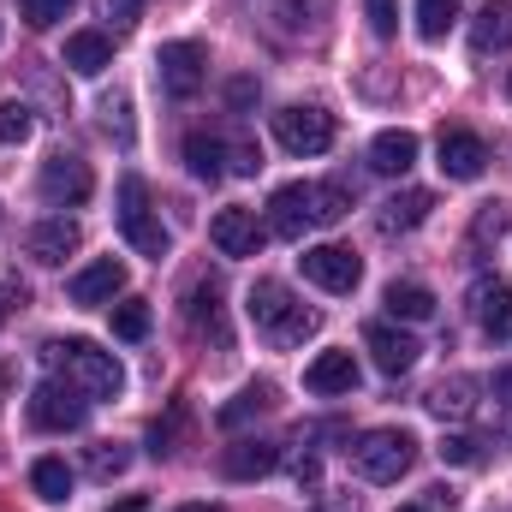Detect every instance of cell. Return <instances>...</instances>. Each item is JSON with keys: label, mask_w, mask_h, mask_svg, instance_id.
I'll use <instances>...</instances> for the list:
<instances>
[{"label": "cell", "mask_w": 512, "mask_h": 512, "mask_svg": "<svg viewBox=\"0 0 512 512\" xmlns=\"http://www.w3.org/2000/svg\"><path fill=\"white\" fill-rule=\"evenodd\" d=\"M0 405H6V376H0Z\"/></svg>", "instance_id": "46"}, {"label": "cell", "mask_w": 512, "mask_h": 512, "mask_svg": "<svg viewBox=\"0 0 512 512\" xmlns=\"http://www.w3.org/2000/svg\"><path fill=\"white\" fill-rule=\"evenodd\" d=\"M185 167L215 185V179L233 173V143H221V137H209V131H191V137H185Z\"/></svg>", "instance_id": "19"}, {"label": "cell", "mask_w": 512, "mask_h": 512, "mask_svg": "<svg viewBox=\"0 0 512 512\" xmlns=\"http://www.w3.org/2000/svg\"><path fill=\"white\" fill-rule=\"evenodd\" d=\"M30 489H36L42 501H66V495H72V471H66V459H36V465H30Z\"/></svg>", "instance_id": "27"}, {"label": "cell", "mask_w": 512, "mask_h": 512, "mask_svg": "<svg viewBox=\"0 0 512 512\" xmlns=\"http://www.w3.org/2000/svg\"><path fill=\"white\" fill-rule=\"evenodd\" d=\"M399 512H423V507H399Z\"/></svg>", "instance_id": "47"}, {"label": "cell", "mask_w": 512, "mask_h": 512, "mask_svg": "<svg viewBox=\"0 0 512 512\" xmlns=\"http://www.w3.org/2000/svg\"><path fill=\"white\" fill-rule=\"evenodd\" d=\"M114 334H120V340H143V334H149V304H143V298L114 304Z\"/></svg>", "instance_id": "33"}, {"label": "cell", "mask_w": 512, "mask_h": 512, "mask_svg": "<svg viewBox=\"0 0 512 512\" xmlns=\"http://www.w3.org/2000/svg\"><path fill=\"white\" fill-rule=\"evenodd\" d=\"M108 512H149V501H143V495H126V501H114Z\"/></svg>", "instance_id": "43"}, {"label": "cell", "mask_w": 512, "mask_h": 512, "mask_svg": "<svg viewBox=\"0 0 512 512\" xmlns=\"http://www.w3.org/2000/svg\"><path fill=\"white\" fill-rule=\"evenodd\" d=\"M382 304H387V316H399V322H429L435 316V292L417 286V280H393Z\"/></svg>", "instance_id": "26"}, {"label": "cell", "mask_w": 512, "mask_h": 512, "mask_svg": "<svg viewBox=\"0 0 512 512\" xmlns=\"http://www.w3.org/2000/svg\"><path fill=\"white\" fill-rule=\"evenodd\" d=\"M84 465H90V477H102V483H114L120 471L131 465V453L120 447V441H96L90 453H84Z\"/></svg>", "instance_id": "31"}, {"label": "cell", "mask_w": 512, "mask_h": 512, "mask_svg": "<svg viewBox=\"0 0 512 512\" xmlns=\"http://www.w3.org/2000/svg\"><path fill=\"white\" fill-rule=\"evenodd\" d=\"M36 185H42V197H48L54 209H78V203L96 191V173H90V161H78V155H48Z\"/></svg>", "instance_id": "9"}, {"label": "cell", "mask_w": 512, "mask_h": 512, "mask_svg": "<svg viewBox=\"0 0 512 512\" xmlns=\"http://www.w3.org/2000/svg\"><path fill=\"white\" fill-rule=\"evenodd\" d=\"M352 215V191L346 185H280L268 197V227L280 239H304L310 227H340Z\"/></svg>", "instance_id": "1"}, {"label": "cell", "mask_w": 512, "mask_h": 512, "mask_svg": "<svg viewBox=\"0 0 512 512\" xmlns=\"http://www.w3.org/2000/svg\"><path fill=\"white\" fill-rule=\"evenodd\" d=\"M364 12H370V30L376 36H393L399 30V0H364Z\"/></svg>", "instance_id": "35"}, {"label": "cell", "mask_w": 512, "mask_h": 512, "mask_svg": "<svg viewBox=\"0 0 512 512\" xmlns=\"http://www.w3.org/2000/svg\"><path fill=\"white\" fill-rule=\"evenodd\" d=\"M137 12H143V0H108V18H114L120 30H131V24H137Z\"/></svg>", "instance_id": "40"}, {"label": "cell", "mask_w": 512, "mask_h": 512, "mask_svg": "<svg viewBox=\"0 0 512 512\" xmlns=\"http://www.w3.org/2000/svg\"><path fill=\"white\" fill-rule=\"evenodd\" d=\"M417 459V435L411 429H370L352 441V465L364 483H399Z\"/></svg>", "instance_id": "4"}, {"label": "cell", "mask_w": 512, "mask_h": 512, "mask_svg": "<svg viewBox=\"0 0 512 512\" xmlns=\"http://www.w3.org/2000/svg\"><path fill=\"white\" fill-rule=\"evenodd\" d=\"M155 72H161V90H167L173 102H191V96L203 90V78H209V54H203L197 42H167V48L155 54Z\"/></svg>", "instance_id": "8"}, {"label": "cell", "mask_w": 512, "mask_h": 512, "mask_svg": "<svg viewBox=\"0 0 512 512\" xmlns=\"http://www.w3.org/2000/svg\"><path fill=\"white\" fill-rule=\"evenodd\" d=\"M364 346H370V358H376V370H382V376H411V370H417V358H423V346H417L405 328H393V322H370Z\"/></svg>", "instance_id": "13"}, {"label": "cell", "mask_w": 512, "mask_h": 512, "mask_svg": "<svg viewBox=\"0 0 512 512\" xmlns=\"http://www.w3.org/2000/svg\"><path fill=\"white\" fill-rule=\"evenodd\" d=\"M185 423H191V411H185V405H173L167 417H155V423H149V453H155V459H161V453H173V447H179V435H185Z\"/></svg>", "instance_id": "30"}, {"label": "cell", "mask_w": 512, "mask_h": 512, "mask_svg": "<svg viewBox=\"0 0 512 512\" xmlns=\"http://www.w3.org/2000/svg\"><path fill=\"white\" fill-rule=\"evenodd\" d=\"M495 399H501V411H507V423H512V364L495 376Z\"/></svg>", "instance_id": "42"}, {"label": "cell", "mask_w": 512, "mask_h": 512, "mask_svg": "<svg viewBox=\"0 0 512 512\" xmlns=\"http://www.w3.org/2000/svg\"><path fill=\"white\" fill-rule=\"evenodd\" d=\"M298 268H304V280H316L322 292H352V286L364 280V262L346 251V245H316V251L298 256Z\"/></svg>", "instance_id": "10"}, {"label": "cell", "mask_w": 512, "mask_h": 512, "mask_svg": "<svg viewBox=\"0 0 512 512\" xmlns=\"http://www.w3.org/2000/svg\"><path fill=\"white\" fill-rule=\"evenodd\" d=\"M18 12H24V24L48 30V24H60V18L72 12V0H18Z\"/></svg>", "instance_id": "34"}, {"label": "cell", "mask_w": 512, "mask_h": 512, "mask_svg": "<svg viewBox=\"0 0 512 512\" xmlns=\"http://www.w3.org/2000/svg\"><path fill=\"white\" fill-rule=\"evenodd\" d=\"M304 387H310V393H352V387H358V358H352V352H322V358L304 370Z\"/></svg>", "instance_id": "21"}, {"label": "cell", "mask_w": 512, "mask_h": 512, "mask_svg": "<svg viewBox=\"0 0 512 512\" xmlns=\"http://www.w3.org/2000/svg\"><path fill=\"white\" fill-rule=\"evenodd\" d=\"M108 131H120V137H131V126H126V96H108Z\"/></svg>", "instance_id": "41"}, {"label": "cell", "mask_w": 512, "mask_h": 512, "mask_svg": "<svg viewBox=\"0 0 512 512\" xmlns=\"http://www.w3.org/2000/svg\"><path fill=\"white\" fill-rule=\"evenodd\" d=\"M245 316H251L274 346H298L304 334H316V310H304L280 280H256L251 298H245Z\"/></svg>", "instance_id": "3"}, {"label": "cell", "mask_w": 512, "mask_h": 512, "mask_svg": "<svg viewBox=\"0 0 512 512\" xmlns=\"http://www.w3.org/2000/svg\"><path fill=\"white\" fill-rule=\"evenodd\" d=\"M42 358H48V370H60V382H72L84 399H120L126 393L120 358L102 352L96 340H48Z\"/></svg>", "instance_id": "2"}, {"label": "cell", "mask_w": 512, "mask_h": 512, "mask_svg": "<svg viewBox=\"0 0 512 512\" xmlns=\"http://www.w3.org/2000/svg\"><path fill=\"white\" fill-rule=\"evenodd\" d=\"M120 292H126V262H114V256H102V262L78 268V274H72V286H66V298H72V304H84V310L114 304Z\"/></svg>", "instance_id": "14"}, {"label": "cell", "mask_w": 512, "mask_h": 512, "mask_svg": "<svg viewBox=\"0 0 512 512\" xmlns=\"http://www.w3.org/2000/svg\"><path fill=\"white\" fill-rule=\"evenodd\" d=\"M501 233H507V209H501V203H489V209L477 215V239H501Z\"/></svg>", "instance_id": "38"}, {"label": "cell", "mask_w": 512, "mask_h": 512, "mask_svg": "<svg viewBox=\"0 0 512 512\" xmlns=\"http://www.w3.org/2000/svg\"><path fill=\"white\" fill-rule=\"evenodd\" d=\"M435 167L447 173V179H483V167H489V149H483V137L465 126H441V137H435Z\"/></svg>", "instance_id": "11"}, {"label": "cell", "mask_w": 512, "mask_h": 512, "mask_svg": "<svg viewBox=\"0 0 512 512\" xmlns=\"http://www.w3.org/2000/svg\"><path fill=\"white\" fill-rule=\"evenodd\" d=\"M370 167H376V173H411V167H417V131H405V126L382 131V137L370 143Z\"/></svg>", "instance_id": "22"}, {"label": "cell", "mask_w": 512, "mask_h": 512, "mask_svg": "<svg viewBox=\"0 0 512 512\" xmlns=\"http://www.w3.org/2000/svg\"><path fill=\"white\" fill-rule=\"evenodd\" d=\"M78 245H84V233H78V221H72V215H48V221H36V227H30V239H24V251L36 256L42 268H60Z\"/></svg>", "instance_id": "16"}, {"label": "cell", "mask_w": 512, "mask_h": 512, "mask_svg": "<svg viewBox=\"0 0 512 512\" xmlns=\"http://www.w3.org/2000/svg\"><path fill=\"white\" fill-rule=\"evenodd\" d=\"M274 137L286 155H322L334 143V114L316 108V102H298V108H280L274 114Z\"/></svg>", "instance_id": "6"}, {"label": "cell", "mask_w": 512, "mask_h": 512, "mask_svg": "<svg viewBox=\"0 0 512 512\" xmlns=\"http://www.w3.org/2000/svg\"><path fill=\"white\" fill-rule=\"evenodd\" d=\"M471 48L477 54H507L512 48V0H489L471 24Z\"/></svg>", "instance_id": "20"}, {"label": "cell", "mask_w": 512, "mask_h": 512, "mask_svg": "<svg viewBox=\"0 0 512 512\" xmlns=\"http://www.w3.org/2000/svg\"><path fill=\"white\" fill-rule=\"evenodd\" d=\"M268 405H274V387H268V382H251L245 393H239V399H233V405H221V423H227V429H239L245 417L268 411Z\"/></svg>", "instance_id": "29"}, {"label": "cell", "mask_w": 512, "mask_h": 512, "mask_svg": "<svg viewBox=\"0 0 512 512\" xmlns=\"http://www.w3.org/2000/svg\"><path fill=\"white\" fill-rule=\"evenodd\" d=\"M441 459H447V465H477V441H471V435H447V441H441Z\"/></svg>", "instance_id": "36"}, {"label": "cell", "mask_w": 512, "mask_h": 512, "mask_svg": "<svg viewBox=\"0 0 512 512\" xmlns=\"http://www.w3.org/2000/svg\"><path fill=\"white\" fill-rule=\"evenodd\" d=\"M507 96H512V78H507Z\"/></svg>", "instance_id": "48"}, {"label": "cell", "mask_w": 512, "mask_h": 512, "mask_svg": "<svg viewBox=\"0 0 512 512\" xmlns=\"http://www.w3.org/2000/svg\"><path fill=\"white\" fill-rule=\"evenodd\" d=\"M30 137H36V114H30L24 102H6V108H0V143L18 149V143H30Z\"/></svg>", "instance_id": "32"}, {"label": "cell", "mask_w": 512, "mask_h": 512, "mask_svg": "<svg viewBox=\"0 0 512 512\" xmlns=\"http://www.w3.org/2000/svg\"><path fill=\"white\" fill-rule=\"evenodd\" d=\"M6 292H12V286H6ZM6 292H0V322H6V310H12V304H6Z\"/></svg>", "instance_id": "44"}, {"label": "cell", "mask_w": 512, "mask_h": 512, "mask_svg": "<svg viewBox=\"0 0 512 512\" xmlns=\"http://www.w3.org/2000/svg\"><path fill=\"white\" fill-rule=\"evenodd\" d=\"M66 66H72L78 78H96V72H108V66H114V48H108V36H102V30H78V36H66Z\"/></svg>", "instance_id": "23"}, {"label": "cell", "mask_w": 512, "mask_h": 512, "mask_svg": "<svg viewBox=\"0 0 512 512\" xmlns=\"http://www.w3.org/2000/svg\"><path fill=\"white\" fill-rule=\"evenodd\" d=\"M120 233H126V245L137 256H149V262H161V256L173 251V239H167V227L155 221V209H149V185L126 173L120 179Z\"/></svg>", "instance_id": "5"}, {"label": "cell", "mask_w": 512, "mask_h": 512, "mask_svg": "<svg viewBox=\"0 0 512 512\" xmlns=\"http://www.w3.org/2000/svg\"><path fill=\"white\" fill-rule=\"evenodd\" d=\"M471 393H477V382H471V376H453V382L435 387V393H429L423 405H429V411H435L441 423H465V417L477 411V399H471Z\"/></svg>", "instance_id": "25"}, {"label": "cell", "mask_w": 512, "mask_h": 512, "mask_svg": "<svg viewBox=\"0 0 512 512\" xmlns=\"http://www.w3.org/2000/svg\"><path fill=\"white\" fill-rule=\"evenodd\" d=\"M274 465H280V447H274V441H256V435L233 441V447L221 453V471H227L233 483H256V477H268Z\"/></svg>", "instance_id": "17"}, {"label": "cell", "mask_w": 512, "mask_h": 512, "mask_svg": "<svg viewBox=\"0 0 512 512\" xmlns=\"http://www.w3.org/2000/svg\"><path fill=\"white\" fill-rule=\"evenodd\" d=\"M429 215H435V191H399V197H387V203H382L376 227L393 239V233H417Z\"/></svg>", "instance_id": "18"}, {"label": "cell", "mask_w": 512, "mask_h": 512, "mask_svg": "<svg viewBox=\"0 0 512 512\" xmlns=\"http://www.w3.org/2000/svg\"><path fill=\"white\" fill-rule=\"evenodd\" d=\"M84 411H90V399H84L72 382H60V376L30 393V423H36V429H48V435L84 429Z\"/></svg>", "instance_id": "7"}, {"label": "cell", "mask_w": 512, "mask_h": 512, "mask_svg": "<svg viewBox=\"0 0 512 512\" xmlns=\"http://www.w3.org/2000/svg\"><path fill=\"white\" fill-rule=\"evenodd\" d=\"M453 24H459V0H417V36L423 42H441Z\"/></svg>", "instance_id": "28"}, {"label": "cell", "mask_w": 512, "mask_h": 512, "mask_svg": "<svg viewBox=\"0 0 512 512\" xmlns=\"http://www.w3.org/2000/svg\"><path fill=\"white\" fill-rule=\"evenodd\" d=\"M256 167H262V149H256V143H233V173H245V179H251Z\"/></svg>", "instance_id": "39"}, {"label": "cell", "mask_w": 512, "mask_h": 512, "mask_svg": "<svg viewBox=\"0 0 512 512\" xmlns=\"http://www.w3.org/2000/svg\"><path fill=\"white\" fill-rule=\"evenodd\" d=\"M185 316H191V328H197V334H209L215 346H227V322H221V286H215V280H203V286L191 292Z\"/></svg>", "instance_id": "24"}, {"label": "cell", "mask_w": 512, "mask_h": 512, "mask_svg": "<svg viewBox=\"0 0 512 512\" xmlns=\"http://www.w3.org/2000/svg\"><path fill=\"white\" fill-rule=\"evenodd\" d=\"M173 512H221V507H173Z\"/></svg>", "instance_id": "45"}, {"label": "cell", "mask_w": 512, "mask_h": 512, "mask_svg": "<svg viewBox=\"0 0 512 512\" xmlns=\"http://www.w3.org/2000/svg\"><path fill=\"white\" fill-rule=\"evenodd\" d=\"M471 316H477V328H483V334L507 340V334H512V280L483 274V280L471 286Z\"/></svg>", "instance_id": "15"}, {"label": "cell", "mask_w": 512, "mask_h": 512, "mask_svg": "<svg viewBox=\"0 0 512 512\" xmlns=\"http://www.w3.org/2000/svg\"><path fill=\"white\" fill-rule=\"evenodd\" d=\"M209 239H215L221 256H256L268 245V227L256 221V209H221V215L209 221Z\"/></svg>", "instance_id": "12"}, {"label": "cell", "mask_w": 512, "mask_h": 512, "mask_svg": "<svg viewBox=\"0 0 512 512\" xmlns=\"http://www.w3.org/2000/svg\"><path fill=\"white\" fill-rule=\"evenodd\" d=\"M292 483H298L304 495H316V483H322V465H316L310 453H298V459H292Z\"/></svg>", "instance_id": "37"}]
</instances>
